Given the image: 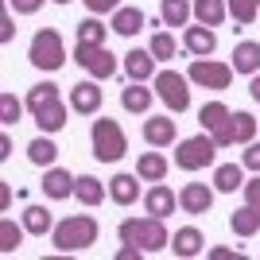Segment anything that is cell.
<instances>
[{
    "label": "cell",
    "mask_w": 260,
    "mask_h": 260,
    "mask_svg": "<svg viewBox=\"0 0 260 260\" xmlns=\"http://www.w3.org/2000/svg\"><path fill=\"white\" fill-rule=\"evenodd\" d=\"M98 233H101L98 217L70 214V217H62V221L51 229V241H54L58 252H82V249H93V245H98Z\"/></svg>",
    "instance_id": "1"
},
{
    "label": "cell",
    "mask_w": 260,
    "mask_h": 260,
    "mask_svg": "<svg viewBox=\"0 0 260 260\" xmlns=\"http://www.w3.org/2000/svg\"><path fill=\"white\" fill-rule=\"evenodd\" d=\"M27 109H31L35 124H39L47 136L66 124V105H62V98H58V86H54V82H39V86L27 89Z\"/></svg>",
    "instance_id": "2"
},
{
    "label": "cell",
    "mask_w": 260,
    "mask_h": 260,
    "mask_svg": "<svg viewBox=\"0 0 260 260\" xmlns=\"http://www.w3.org/2000/svg\"><path fill=\"white\" fill-rule=\"evenodd\" d=\"M120 241H128V245H140L144 252H163L171 245L167 237V225H163V217H128V221H120Z\"/></svg>",
    "instance_id": "3"
},
{
    "label": "cell",
    "mask_w": 260,
    "mask_h": 260,
    "mask_svg": "<svg viewBox=\"0 0 260 260\" xmlns=\"http://www.w3.org/2000/svg\"><path fill=\"white\" fill-rule=\"evenodd\" d=\"M89 144H93V159L98 163H117V159H124V152H128V136H124V128H120L113 117L93 120Z\"/></svg>",
    "instance_id": "4"
},
{
    "label": "cell",
    "mask_w": 260,
    "mask_h": 260,
    "mask_svg": "<svg viewBox=\"0 0 260 260\" xmlns=\"http://www.w3.org/2000/svg\"><path fill=\"white\" fill-rule=\"evenodd\" d=\"M27 58H31V66H35V70H47V74L62 70V66H66V47H62V35L54 31V27H39V31L31 35Z\"/></svg>",
    "instance_id": "5"
},
{
    "label": "cell",
    "mask_w": 260,
    "mask_h": 260,
    "mask_svg": "<svg viewBox=\"0 0 260 260\" xmlns=\"http://www.w3.org/2000/svg\"><path fill=\"white\" fill-rule=\"evenodd\" d=\"M152 82H155V98L171 109V113H186V109H190V89H186L190 78L186 74H179V70H159Z\"/></svg>",
    "instance_id": "6"
},
{
    "label": "cell",
    "mask_w": 260,
    "mask_h": 260,
    "mask_svg": "<svg viewBox=\"0 0 260 260\" xmlns=\"http://www.w3.org/2000/svg\"><path fill=\"white\" fill-rule=\"evenodd\" d=\"M217 159V144L214 136H190V140H179V152H175V163L183 167V171H202L210 163Z\"/></svg>",
    "instance_id": "7"
},
{
    "label": "cell",
    "mask_w": 260,
    "mask_h": 260,
    "mask_svg": "<svg viewBox=\"0 0 260 260\" xmlns=\"http://www.w3.org/2000/svg\"><path fill=\"white\" fill-rule=\"evenodd\" d=\"M233 74H237V70L229 62H217V58H194L190 70H186V78H190L194 86H202V89H229Z\"/></svg>",
    "instance_id": "8"
},
{
    "label": "cell",
    "mask_w": 260,
    "mask_h": 260,
    "mask_svg": "<svg viewBox=\"0 0 260 260\" xmlns=\"http://www.w3.org/2000/svg\"><path fill=\"white\" fill-rule=\"evenodd\" d=\"M74 62L86 66L93 78H113V74H117V54L105 51V47H82V43H74Z\"/></svg>",
    "instance_id": "9"
},
{
    "label": "cell",
    "mask_w": 260,
    "mask_h": 260,
    "mask_svg": "<svg viewBox=\"0 0 260 260\" xmlns=\"http://www.w3.org/2000/svg\"><path fill=\"white\" fill-rule=\"evenodd\" d=\"M229 117H233V113H229L221 101H210V105H202V113H198L202 128L214 136L217 148H229V144H233V136H229Z\"/></svg>",
    "instance_id": "10"
},
{
    "label": "cell",
    "mask_w": 260,
    "mask_h": 260,
    "mask_svg": "<svg viewBox=\"0 0 260 260\" xmlns=\"http://www.w3.org/2000/svg\"><path fill=\"white\" fill-rule=\"evenodd\" d=\"M101 101H105V93H101L98 78L78 82V86L70 89V109H74V113H82V117H93V113L101 109Z\"/></svg>",
    "instance_id": "11"
},
{
    "label": "cell",
    "mask_w": 260,
    "mask_h": 260,
    "mask_svg": "<svg viewBox=\"0 0 260 260\" xmlns=\"http://www.w3.org/2000/svg\"><path fill=\"white\" fill-rule=\"evenodd\" d=\"M179 206H183V214H190V217L206 214V210L214 206V190H210L206 183H186L183 190H179Z\"/></svg>",
    "instance_id": "12"
},
{
    "label": "cell",
    "mask_w": 260,
    "mask_h": 260,
    "mask_svg": "<svg viewBox=\"0 0 260 260\" xmlns=\"http://www.w3.org/2000/svg\"><path fill=\"white\" fill-rule=\"evenodd\" d=\"M155 58L152 51H140V47H132L128 54H124V74H128V82H148V78H155L159 70H155Z\"/></svg>",
    "instance_id": "13"
},
{
    "label": "cell",
    "mask_w": 260,
    "mask_h": 260,
    "mask_svg": "<svg viewBox=\"0 0 260 260\" xmlns=\"http://www.w3.org/2000/svg\"><path fill=\"white\" fill-rule=\"evenodd\" d=\"M39 186H43V194L51 198V202H62V198L74 194V175L62 171V167H47V175H43Z\"/></svg>",
    "instance_id": "14"
},
{
    "label": "cell",
    "mask_w": 260,
    "mask_h": 260,
    "mask_svg": "<svg viewBox=\"0 0 260 260\" xmlns=\"http://www.w3.org/2000/svg\"><path fill=\"white\" fill-rule=\"evenodd\" d=\"M183 43H186V51L194 54V58H210V54H214V47H217V35H214V27L198 23V27H186Z\"/></svg>",
    "instance_id": "15"
},
{
    "label": "cell",
    "mask_w": 260,
    "mask_h": 260,
    "mask_svg": "<svg viewBox=\"0 0 260 260\" xmlns=\"http://www.w3.org/2000/svg\"><path fill=\"white\" fill-rule=\"evenodd\" d=\"M175 136H179V128H175L171 117H148L144 120V140L152 148H167V144H175Z\"/></svg>",
    "instance_id": "16"
},
{
    "label": "cell",
    "mask_w": 260,
    "mask_h": 260,
    "mask_svg": "<svg viewBox=\"0 0 260 260\" xmlns=\"http://www.w3.org/2000/svg\"><path fill=\"white\" fill-rule=\"evenodd\" d=\"M175 206H179V194H171V186H163V183H155L148 194H144V210L152 217H167V214H175Z\"/></svg>",
    "instance_id": "17"
},
{
    "label": "cell",
    "mask_w": 260,
    "mask_h": 260,
    "mask_svg": "<svg viewBox=\"0 0 260 260\" xmlns=\"http://www.w3.org/2000/svg\"><path fill=\"white\" fill-rule=\"evenodd\" d=\"M109 198L117 206H132L140 198V175H113L109 179Z\"/></svg>",
    "instance_id": "18"
},
{
    "label": "cell",
    "mask_w": 260,
    "mask_h": 260,
    "mask_svg": "<svg viewBox=\"0 0 260 260\" xmlns=\"http://www.w3.org/2000/svg\"><path fill=\"white\" fill-rule=\"evenodd\" d=\"M144 23H148V20H144V12H140V8L120 4V8L113 12V23H109V27H113L117 35H128V39H132V35H140V31H144Z\"/></svg>",
    "instance_id": "19"
},
{
    "label": "cell",
    "mask_w": 260,
    "mask_h": 260,
    "mask_svg": "<svg viewBox=\"0 0 260 260\" xmlns=\"http://www.w3.org/2000/svg\"><path fill=\"white\" fill-rule=\"evenodd\" d=\"M202 245H206V237H202V229H194V225H183L171 237V252H175V256H183V260L186 256H198Z\"/></svg>",
    "instance_id": "20"
},
{
    "label": "cell",
    "mask_w": 260,
    "mask_h": 260,
    "mask_svg": "<svg viewBox=\"0 0 260 260\" xmlns=\"http://www.w3.org/2000/svg\"><path fill=\"white\" fill-rule=\"evenodd\" d=\"M214 190H221V194L245 190V163H221L214 171Z\"/></svg>",
    "instance_id": "21"
},
{
    "label": "cell",
    "mask_w": 260,
    "mask_h": 260,
    "mask_svg": "<svg viewBox=\"0 0 260 260\" xmlns=\"http://www.w3.org/2000/svg\"><path fill=\"white\" fill-rule=\"evenodd\" d=\"M233 70L237 74H260V43H252V39H245V43L233 47Z\"/></svg>",
    "instance_id": "22"
},
{
    "label": "cell",
    "mask_w": 260,
    "mask_h": 260,
    "mask_svg": "<svg viewBox=\"0 0 260 260\" xmlns=\"http://www.w3.org/2000/svg\"><path fill=\"white\" fill-rule=\"evenodd\" d=\"M74 194H78L82 206H101V202H105V183L93 179V175H78L74 179Z\"/></svg>",
    "instance_id": "23"
},
{
    "label": "cell",
    "mask_w": 260,
    "mask_h": 260,
    "mask_svg": "<svg viewBox=\"0 0 260 260\" xmlns=\"http://www.w3.org/2000/svg\"><path fill=\"white\" fill-rule=\"evenodd\" d=\"M152 101H155V93H152V89H144V82H128V89L120 93V105L128 109V113H148Z\"/></svg>",
    "instance_id": "24"
},
{
    "label": "cell",
    "mask_w": 260,
    "mask_h": 260,
    "mask_svg": "<svg viewBox=\"0 0 260 260\" xmlns=\"http://www.w3.org/2000/svg\"><path fill=\"white\" fill-rule=\"evenodd\" d=\"M136 175H140L144 183H163V175H167V159L159 152H144L136 159Z\"/></svg>",
    "instance_id": "25"
},
{
    "label": "cell",
    "mask_w": 260,
    "mask_h": 260,
    "mask_svg": "<svg viewBox=\"0 0 260 260\" xmlns=\"http://www.w3.org/2000/svg\"><path fill=\"white\" fill-rule=\"evenodd\" d=\"M105 35H109V27L98 20V16H89V20H82V23H78L74 43H82V47H105Z\"/></svg>",
    "instance_id": "26"
},
{
    "label": "cell",
    "mask_w": 260,
    "mask_h": 260,
    "mask_svg": "<svg viewBox=\"0 0 260 260\" xmlns=\"http://www.w3.org/2000/svg\"><path fill=\"white\" fill-rule=\"evenodd\" d=\"M256 128H260V120L252 117V113H233V117H229V136H233V144H252Z\"/></svg>",
    "instance_id": "27"
},
{
    "label": "cell",
    "mask_w": 260,
    "mask_h": 260,
    "mask_svg": "<svg viewBox=\"0 0 260 260\" xmlns=\"http://www.w3.org/2000/svg\"><path fill=\"white\" fill-rule=\"evenodd\" d=\"M225 16H229V4H225V0H194V20H198V23L217 27Z\"/></svg>",
    "instance_id": "28"
},
{
    "label": "cell",
    "mask_w": 260,
    "mask_h": 260,
    "mask_svg": "<svg viewBox=\"0 0 260 260\" xmlns=\"http://www.w3.org/2000/svg\"><path fill=\"white\" fill-rule=\"evenodd\" d=\"M229 229H233L237 237H252V233L260 229V214L245 202L241 210H233V214H229Z\"/></svg>",
    "instance_id": "29"
},
{
    "label": "cell",
    "mask_w": 260,
    "mask_h": 260,
    "mask_svg": "<svg viewBox=\"0 0 260 260\" xmlns=\"http://www.w3.org/2000/svg\"><path fill=\"white\" fill-rule=\"evenodd\" d=\"M23 229L35 233V237H47V233L54 229V217L47 214V206H27L23 210Z\"/></svg>",
    "instance_id": "30"
},
{
    "label": "cell",
    "mask_w": 260,
    "mask_h": 260,
    "mask_svg": "<svg viewBox=\"0 0 260 260\" xmlns=\"http://www.w3.org/2000/svg\"><path fill=\"white\" fill-rule=\"evenodd\" d=\"M27 159L35 163V167H51L54 159H58V148H54V140H47V136H35L31 144H27Z\"/></svg>",
    "instance_id": "31"
},
{
    "label": "cell",
    "mask_w": 260,
    "mask_h": 260,
    "mask_svg": "<svg viewBox=\"0 0 260 260\" xmlns=\"http://www.w3.org/2000/svg\"><path fill=\"white\" fill-rule=\"evenodd\" d=\"M190 0H159V16L163 23H171V27H186V20H190Z\"/></svg>",
    "instance_id": "32"
},
{
    "label": "cell",
    "mask_w": 260,
    "mask_h": 260,
    "mask_svg": "<svg viewBox=\"0 0 260 260\" xmlns=\"http://www.w3.org/2000/svg\"><path fill=\"white\" fill-rule=\"evenodd\" d=\"M23 245V229L16 225V221H12V217H4V221H0V252H16Z\"/></svg>",
    "instance_id": "33"
},
{
    "label": "cell",
    "mask_w": 260,
    "mask_h": 260,
    "mask_svg": "<svg viewBox=\"0 0 260 260\" xmlns=\"http://www.w3.org/2000/svg\"><path fill=\"white\" fill-rule=\"evenodd\" d=\"M148 51H152L159 62H171L175 54H179V43H175L167 31H155V35H152V47H148Z\"/></svg>",
    "instance_id": "34"
},
{
    "label": "cell",
    "mask_w": 260,
    "mask_h": 260,
    "mask_svg": "<svg viewBox=\"0 0 260 260\" xmlns=\"http://www.w3.org/2000/svg\"><path fill=\"white\" fill-rule=\"evenodd\" d=\"M229 4V16L237 23H252L260 16V0H225Z\"/></svg>",
    "instance_id": "35"
},
{
    "label": "cell",
    "mask_w": 260,
    "mask_h": 260,
    "mask_svg": "<svg viewBox=\"0 0 260 260\" xmlns=\"http://www.w3.org/2000/svg\"><path fill=\"white\" fill-rule=\"evenodd\" d=\"M20 113H23V105L16 101V93H0V120H4V124H16Z\"/></svg>",
    "instance_id": "36"
},
{
    "label": "cell",
    "mask_w": 260,
    "mask_h": 260,
    "mask_svg": "<svg viewBox=\"0 0 260 260\" xmlns=\"http://www.w3.org/2000/svg\"><path fill=\"white\" fill-rule=\"evenodd\" d=\"M241 163H245L249 171H256V175H260V144H256V140L245 144V155H241Z\"/></svg>",
    "instance_id": "37"
},
{
    "label": "cell",
    "mask_w": 260,
    "mask_h": 260,
    "mask_svg": "<svg viewBox=\"0 0 260 260\" xmlns=\"http://www.w3.org/2000/svg\"><path fill=\"white\" fill-rule=\"evenodd\" d=\"M245 202H249V206H252V210L260 214V175L245 183Z\"/></svg>",
    "instance_id": "38"
},
{
    "label": "cell",
    "mask_w": 260,
    "mask_h": 260,
    "mask_svg": "<svg viewBox=\"0 0 260 260\" xmlns=\"http://www.w3.org/2000/svg\"><path fill=\"white\" fill-rule=\"evenodd\" d=\"M8 8H16L20 16H35V12L43 8V0H8Z\"/></svg>",
    "instance_id": "39"
},
{
    "label": "cell",
    "mask_w": 260,
    "mask_h": 260,
    "mask_svg": "<svg viewBox=\"0 0 260 260\" xmlns=\"http://www.w3.org/2000/svg\"><path fill=\"white\" fill-rule=\"evenodd\" d=\"M82 4H86L93 16H101V12H117V8H120V0H82Z\"/></svg>",
    "instance_id": "40"
},
{
    "label": "cell",
    "mask_w": 260,
    "mask_h": 260,
    "mask_svg": "<svg viewBox=\"0 0 260 260\" xmlns=\"http://www.w3.org/2000/svg\"><path fill=\"white\" fill-rule=\"evenodd\" d=\"M12 35H16V23H12V12H4V20H0V39L12 43Z\"/></svg>",
    "instance_id": "41"
},
{
    "label": "cell",
    "mask_w": 260,
    "mask_h": 260,
    "mask_svg": "<svg viewBox=\"0 0 260 260\" xmlns=\"http://www.w3.org/2000/svg\"><path fill=\"white\" fill-rule=\"evenodd\" d=\"M214 260H229V256H241V249H210Z\"/></svg>",
    "instance_id": "42"
},
{
    "label": "cell",
    "mask_w": 260,
    "mask_h": 260,
    "mask_svg": "<svg viewBox=\"0 0 260 260\" xmlns=\"http://www.w3.org/2000/svg\"><path fill=\"white\" fill-rule=\"evenodd\" d=\"M12 206V190H8V183H0V210H8Z\"/></svg>",
    "instance_id": "43"
},
{
    "label": "cell",
    "mask_w": 260,
    "mask_h": 260,
    "mask_svg": "<svg viewBox=\"0 0 260 260\" xmlns=\"http://www.w3.org/2000/svg\"><path fill=\"white\" fill-rule=\"evenodd\" d=\"M249 93H252V101L260 105V74H252V82H249Z\"/></svg>",
    "instance_id": "44"
},
{
    "label": "cell",
    "mask_w": 260,
    "mask_h": 260,
    "mask_svg": "<svg viewBox=\"0 0 260 260\" xmlns=\"http://www.w3.org/2000/svg\"><path fill=\"white\" fill-rule=\"evenodd\" d=\"M12 155V140H8V132H4V136H0V159H8Z\"/></svg>",
    "instance_id": "45"
},
{
    "label": "cell",
    "mask_w": 260,
    "mask_h": 260,
    "mask_svg": "<svg viewBox=\"0 0 260 260\" xmlns=\"http://www.w3.org/2000/svg\"><path fill=\"white\" fill-rule=\"evenodd\" d=\"M54 4H70V0H54Z\"/></svg>",
    "instance_id": "46"
}]
</instances>
